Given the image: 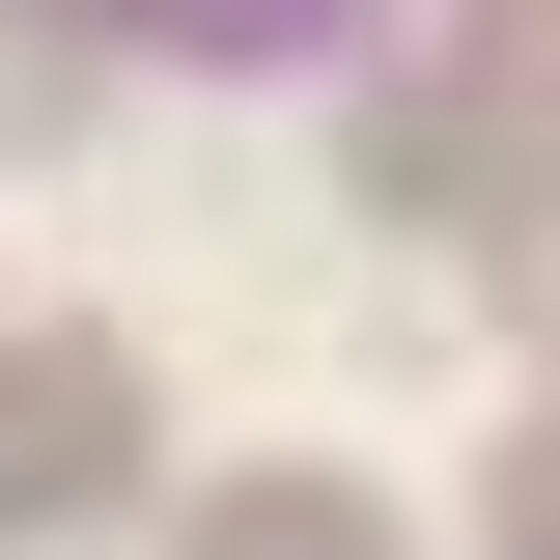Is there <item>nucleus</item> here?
I'll return each mask as SVG.
<instances>
[{
	"label": "nucleus",
	"instance_id": "1",
	"mask_svg": "<svg viewBox=\"0 0 560 560\" xmlns=\"http://www.w3.org/2000/svg\"><path fill=\"white\" fill-rule=\"evenodd\" d=\"M113 448H140V364L113 337H0V533H57Z\"/></svg>",
	"mask_w": 560,
	"mask_h": 560
},
{
	"label": "nucleus",
	"instance_id": "2",
	"mask_svg": "<svg viewBox=\"0 0 560 560\" xmlns=\"http://www.w3.org/2000/svg\"><path fill=\"white\" fill-rule=\"evenodd\" d=\"M197 560H393V533H364V504H337V477H253V504H224V533H197Z\"/></svg>",
	"mask_w": 560,
	"mask_h": 560
}]
</instances>
